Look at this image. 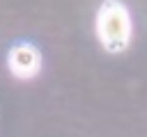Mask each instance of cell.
Returning a JSON list of instances; mask_svg holds the SVG:
<instances>
[{
	"mask_svg": "<svg viewBox=\"0 0 147 137\" xmlns=\"http://www.w3.org/2000/svg\"><path fill=\"white\" fill-rule=\"evenodd\" d=\"M96 32L108 53H122L131 39V18L122 2L106 0L96 14Z\"/></svg>",
	"mask_w": 147,
	"mask_h": 137,
	"instance_id": "obj_1",
	"label": "cell"
},
{
	"mask_svg": "<svg viewBox=\"0 0 147 137\" xmlns=\"http://www.w3.org/2000/svg\"><path fill=\"white\" fill-rule=\"evenodd\" d=\"M9 68L18 78H32L39 71V50L30 43H16L9 50Z\"/></svg>",
	"mask_w": 147,
	"mask_h": 137,
	"instance_id": "obj_2",
	"label": "cell"
}]
</instances>
